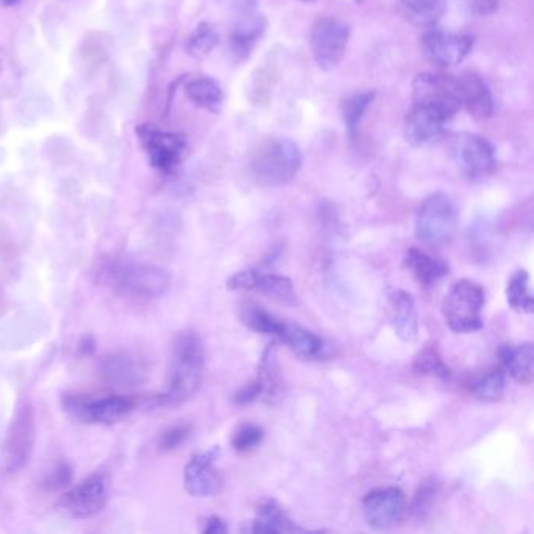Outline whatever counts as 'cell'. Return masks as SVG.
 Here are the masks:
<instances>
[{
    "instance_id": "19",
    "label": "cell",
    "mask_w": 534,
    "mask_h": 534,
    "mask_svg": "<svg viewBox=\"0 0 534 534\" xmlns=\"http://www.w3.org/2000/svg\"><path fill=\"white\" fill-rule=\"evenodd\" d=\"M146 373V365L132 354H112L101 362V376L112 386H138L145 381Z\"/></svg>"
},
{
    "instance_id": "13",
    "label": "cell",
    "mask_w": 534,
    "mask_h": 534,
    "mask_svg": "<svg viewBox=\"0 0 534 534\" xmlns=\"http://www.w3.org/2000/svg\"><path fill=\"white\" fill-rule=\"evenodd\" d=\"M405 513L406 497L398 488L373 489L362 500L365 522L375 530L395 527Z\"/></svg>"
},
{
    "instance_id": "5",
    "label": "cell",
    "mask_w": 534,
    "mask_h": 534,
    "mask_svg": "<svg viewBox=\"0 0 534 534\" xmlns=\"http://www.w3.org/2000/svg\"><path fill=\"white\" fill-rule=\"evenodd\" d=\"M63 409L87 425H115L137 408V398L129 395H63Z\"/></svg>"
},
{
    "instance_id": "42",
    "label": "cell",
    "mask_w": 534,
    "mask_h": 534,
    "mask_svg": "<svg viewBox=\"0 0 534 534\" xmlns=\"http://www.w3.org/2000/svg\"><path fill=\"white\" fill-rule=\"evenodd\" d=\"M5 4H16L18 0H4Z\"/></svg>"
},
{
    "instance_id": "14",
    "label": "cell",
    "mask_w": 534,
    "mask_h": 534,
    "mask_svg": "<svg viewBox=\"0 0 534 534\" xmlns=\"http://www.w3.org/2000/svg\"><path fill=\"white\" fill-rule=\"evenodd\" d=\"M423 49L431 62L442 68H453L472 52L473 38L458 33L430 32L423 38Z\"/></svg>"
},
{
    "instance_id": "16",
    "label": "cell",
    "mask_w": 534,
    "mask_h": 534,
    "mask_svg": "<svg viewBox=\"0 0 534 534\" xmlns=\"http://www.w3.org/2000/svg\"><path fill=\"white\" fill-rule=\"evenodd\" d=\"M217 458L218 450L215 448L210 452L198 453L190 459L184 470V486L188 494L198 498L213 497L218 494L221 478L215 469Z\"/></svg>"
},
{
    "instance_id": "11",
    "label": "cell",
    "mask_w": 534,
    "mask_h": 534,
    "mask_svg": "<svg viewBox=\"0 0 534 534\" xmlns=\"http://www.w3.org/2000/svg\"><path fill=\"white\" fill-rule=\"evenodd\" d=\"M414 104L426 105L444 113L448 120L461 109L459 83L447 74H419L414 80Z\"/></svg>"
},
{
    "instance_id": "3",
    "label": "cell",
    "mask_w": 534,
    "mask_h": 534,
    "mask_svg": "<svg viewBox=\"0 0 534 534\" xmlns=\"http://www.w3.org/2000/svg\"><path fill=\"white\" fill-rule=\"evenodd\" d=\"M303 156L290 140H271L254 152L249 162V176L264 187L289 184L300 173Z\"/></svg>"
},
{
    "instance_id": "7",
    "label": "cell",
    "mask_w": 534,
    "mask_h": 534,
    "mask_svg": "<svg viewBox=\"0 0 534 534\" xmlns=\"http://www.w3.org/2000/svg\"><path fill=\"white\" fill-rule=\"evenodd\" d=\"M109 497V477L102 472L93 473L69 488L58 500V508L71 519H90L101 513Z\"/></svg>"
},
{
    "instance_id": "35",
    "label": "cell",
    "mask_w": 534,
    "mask_h": 534,
    "mask_svg": "<svg viewBox=\"0 0 534 534\" xmlns=\"http://www.w3.org/2000/svg\"><path fill=\"white\" fill-rule=\"evenodd\" d=\"M264 428L256 423H243L232 436V448L240 455L251 453L264 441Z\"/></svg>"
},
{
    "instance_id": "31",
    "label": "cell",
    "mask_w": 534,
    "mask_h": 534,
    "mask_svg": "<svg viewBox=\"0 0 534 534\" xmlns=\"http://www.w3.org/2000/svg\"><path fill=\"white\" fill-rule=\"evenodd\" d=\"M441 491V484L437 483L434 478L423 481L417 491H415L414 498L411 503V516L417 522H423L426 517L430 516L433 511V506L436 505L437 497Z\"/></svg>"
},
{
    "instance_id": "9",
    "label": "cell",
    "mask_w": 534,
    "mask_h": 534,
    "mask_svg": "<svg viewBox=\"0 0 534 534\" xmlns=\"http://www.w3.org/2000/svg\"><path fill=\"white\" fill-rule=\"evenodd\" d=\"M37 441L35 412L29 403L16 409L15 417L8 426L4 441V467L7 472L16 473L30 461Z\"/></svg>"
},
{
    "instance_id": "38",
    "label": "cell",
    "mask_w": 534,
    "mask_h": 534,
    "mask_svg": "<svg viewBox=\"0 0 534 534\" xmlns=\"http://www.w3.org/2000/svg\"><path fill=\"white\" fill-rule=\"evenodd\" d=\"M264 395V384H262V381L256 376V379L249 381L248 384L240 387V389L235 392L234 398H232V403H234L235 406H240V408H242V406L253 405L254 401L259 400V398H264Z\"/></svg>"
},
{
    "instance_id": "17",
    "label": "cell",
    "mask_w": 534,
    "mask_h": 534,
    "mask_svg": "<svg viewBox=\"0 0 534 534\" xmlns=\"http://www.w3.org/2000/svg\"><path fill=\"white\" fill-rule=\"evenodd\" d=\"M448 118L439 110L414 104L406 120V138L412 146H422L439 137Z\"/></svg>"
},
{
    "instance_id": "6",
    "label": "cell",
    "mask_w": 534,
    "mask_h": 534,
    "mask_svg": "<svg viewBox=\"0 0 534 534\" xmlns=\"http://www.w3.org/2000/svg\"><path fill=\"white\" fill-rule=\"evenodd\" d=\"M458 228V210L450 196L434 193L423 201L415 217V235L426 245L452 242Z\"/></svg>"
},
{
    "instance_id": "25",
    "label": "cell",
    "mask_w": 534,
    "mask_h": 534,
    "mask_svg": "<svg viewBox=\"0 0 534 534\" xmlns=\"http://www.w3.org/2000/svg\"><path fill=\"white\" fill-rule=\"evenodd\" d=\"M265 30V19L262 15H257L254 8L240 11V18L237 19L234 32H232L231 43L235 54L240 57H248L256 41L262 37Z\"/></svg>"
},
{
    "instance_id": "33",
    "label": "cell",
    "mask_w": 534,
    "mask_h": 534,
    "mask_svg": "<svg viewBox=\"0 0 534 534\" xmlns=\"http://www.w3.org/2000/svg\"><path fill=\"white\" fill-rule=\"evenodd\" d=\"M218 43H220V37H218L217 30L207 22H203L188 37L187 52L193 58H204L218 46Z\"/></svg>"
},
{
    "instance_id": "32",
    "label": "cell",
    "mask_w": 534,
    "mask_h": 534,
    "mask_svg": "<svg viewBox=\"0 0 534 534\" xmlns=\"http://www.w3.org/2000/svg\"><path fill=\"white\" fill-rule=\"evenodd\" d=\"M257 378L264 384V398H267L268 401L273 400L278 395L279 387H281V375H279L278 356H276L275 347L270 345L265 350L262 361H260Z\"/></svg>"
},
{
    "instance_id": "8",
    "label": "cell",
    "mask_w": 534,
    "mask_h": 534,
    "mask_svg": "<svg viewBox=\"0 0 534 534\" xmlns=\"http://www.w3.org/2000/svg\"><path fill=\"white\" fill-rule=\"evenodd\" d=\"M137 137L149 163L160 173L173 174L184 162L187 151L184 135L163 132L156 126L143 124L137 127Z\"/></svg>"
},
{
    "instance_id": "23",
    "label": "cell",
    "mask_w": 534,
    "mask_h": 534,
    "mask_svg": "<svg viewBox=\"0 0 534 534\" xmlns=\"http://www.w3.org/2000/svg\"><path fill=\"white\" fill-rule=\"evenodd\" d=\"M405 267L411 271L420 286L430 287L448 276L450 267L444 260L430 256L419 248H409L405 254Z\"/></svg>"
},
{
    "instance_id": "37",
    "label": "cell",
    "mask_w": 534,
    "mask_h": 534,
    "mask_svg": "<svg viewBox=\"0 0 534 534\" xmlns=\"http://www.w3.org/2000/svg\"><path fill=\"white\" fill-rule=\"evenodd\" d=\"M190 436H192V426L174 425L160 434L157 447L162 453L174 452L177 448H181Z\"/></svg>"
},
{
    "instance_id": "28",
    "label": "cell",
    "mask_w": 534,
    "mask_h": 534,
    "mask_svg": "<svg viewBox=\"0 0 534 534\" xmlns=\"http://www.w3.org/2000/svg\"><path fill=\"white\" fill-rule=\"evenodd\" d=\"M506 301L511 309L520 314L533 312V292L530 287V275L525 270H517L506 286Z\"/></svg>"
},
{
    "instance_id": "1",
    "label": "cell",
    "mask_w": 534,
    "mask_h": 534,
    "mask_svg": "<svg viewBox=\"0 0 534 534\" xmlns=\"http://www.w3.org/2000/svg\"><path fill=\"white\" fill-rule=\"evenodd\" d=\"M102 286L132 300H152L170 287V275L157 265L124 256L104 257L96 267Z\"/></svg>"
},
{
    "instance_id": "10",
    "label": "cell",
    "mask_w": 534,
    "mask_h": 534,
    "mask_svg": "<svg viewBox=\"0 0 534 534\" xmlns=\"http://www.w3.org/2000/svg\"><path fill=\"white\" fill-rule=\"evenodd\" d=\"M348 40V24L336 18L318 19L311 32V51L317 65L325 71L337 68L347 52Z\"/></svg>"
},
{
    "instance_id": "26",
    "label": "cell",
    "mask_w": 534,
    "mask_h": 534,
    "mask_svg": "<svg viewBox=\"0 0 534 534\" xmlns=\"http://www.w3.org/2000/svg\"><path fill=\"white\" fill-rule=\"evenodd\" d=\"M188 99L207 112H220L224 101L223 88L217 80L210 77H196L185 85Z\"/></svg>"
},
{
    "instance_id": "4",
    "label": "cell",
    "mask_w": 534,
    "mask_h": 534,
    "mask_svg": "<svg viewBox=\"0 0 534 534\" xmlns=\"http://www.w3.org/2000/svg\"><path fill=\"white\" fill-rule=\"evenodd\" d=\"M486 293L478 282L459 279L450 287L442 301L445 325L455 334H472L484 326Z\"/></svg>"
},
{
    "instance_id": "22",
    "label": "cell",
    "mask_w": 534,
    "mask_h": 534,
    "mask_svg": "<svg viewBox=\"0 0 534 534\" xmlns=\"http://www.w3.org/2000/svg\"><path fill=\"white\" fill-rule=\"evenodd\" d=\"M498 358L505 372L513 376L517 383L530 386L533 383V343L520 345H502L498 350Z\"/></svg>"
},
{
    "instance_id": "20",
    "label": "cell",
    "mask_w": 534,
    "mask_h": 534,
    "mask_svg": "<svg viewBox=\"0 0 534 534\" xmlns=\"http://www.w3.org/2000/svg\"><path fill=\"white\" fill-rule=\"evenodd\" d=\"M458 83L461 105L466 107L470 116L477 121L489 120L494 113V98L488 83L475 74L459 77Z\"/></svg>"
},
{
    "instance_id": "18",
    "label": "cell",
    "mask_w": 534,
    "mask_h": 534,
    "mask_svg": "<svg viewBox=\"0 0 534 534\" xmlns=\"http://www.w3.org/2000/svg\"><path fill=\"white\" fill-rule=\"evenodd\" d=\"M389 303L392 307V326L398 339L414 342L419 337V311L414 296L403 289L390 290Z\"/></svg>"
},
{
    "instance_id": "29",
    "label": "cell",
    "mask_w": 534,
    "mask_h": 534,
    "mask_svg": "<svg viewBox=\"0 0 534 534\" xmlns=\"http://www.w3.org/2000/svg\"><path fill=\"white\" fill-rule=\"evenodd\" d=\"M412 370L419 375L434 376L442 381L452 378V369L445 364L436 343H428L415 354Z\"/></svg>"
},
{
    "instance_id": "15",
    "label": "cell",
    "mask_w": 534,
    "mask_h": 534,
    "mask_svg": "<svg viewBox=\"0 0 534 534\" xmlns=\"http://www.w3.org/2000/svg\"><path fill=\"white\" fill-rule=\"evenodd\" d=\"M458 159L462 171L472 181H483L497 166L494 146L478 135H467L459 141Z\"/></svg>"
},
{
    "instance_id": "34",
    "label": "cell",
    "mask_w": 534,
    "mask_h": 534,
    "mask_svg": "<svg viewBox=\"0 0 534 534\" xmlns=\"http://www.w3.org/2000/svg\"><path fill=\"white\" fill-rule=\"evenodd\" d=\"M373 98H375V93H361L354 94L350 99L343 102V121H345V126H347L351 137H354V134H356L362 116H364V113L369 109L370 104L373 102Z\"/></svg>"
},
{
    "instance_id": "27",
    "label": "cell",
    "mask_w": 534,
    "mask_h": 534,
    "mask_svg": "<svg viewBox=\"0 0 534 534\" xmlns=\"http://www.w3.org/2000/svg\"><path fill=\"white\" fill-rule=\"evenodd\" d=\"M240 318H242L243 325L248 326L251 331L273 336L276 339L281 336L282 329L286 325V320H281L275 314L268 312L265 307L249 303V301L240 307Z\"/></svg>"
},
{
    "instance_id": "30",
    "label": "cell",
    "mask_w": 534,
    "mask_h": 534,
    "mask_svg": "<svg viewBox=\"0 0 534 534\" xmlns=\"http://www.w3.org/2000/svg\"><path fill=\"white\" fill-rule=\"evenodd\" d=\"M506 387V372L503 367L489 370L480 378L473 381L470 386V392L473 397L486 403H494V401L502 400L505 395Z\"/></svg>"
},
{
    "instance_id": "12",
    "label": "cell",
    "mask_w": 534,
    "mask_h": 534,
    "mask_svg": "<svg viewBox=\"0 0 534 534\" xmlns=\"http://www.w3.org/2000/svg\"><path fill=\"white\" fill-rule=\"evenodd\" d=\"M228 289L257 292L286 306H295L298 303L292 279L273 273H262L254 268L239 271L237 275L231 276L228 279Z\"/></svg>"
},
{
    "instance_id": "40",
    "label": "cell",
    "mask_w": 534,
    "mask_h": 534,
    "mask_svg": "<svg viewBox=\"0 0 534 534\" xmlns=\"http://www.w3.org/2000/svg\"><path fill=\"white\" fill-rule=\"evenodd\" d=\"M229 528L220 517L212 516L204 522L203 533L206 534H226Z\"/></svg>"
},
{
    "instance_id": "36",
    "label": "cell",
    "mask_w": 534,
    "mask_h": 534,
    "mask_svg": "<svg viewBox=\"0 0 534 534\" xmlns=\"http://www.w3.org/2000/svg\"><path fill=\"white\" fill-rule=\"evenodd\" d=\"M71 481H73V470L69 467L68 462L60 461L44 475L41 489L44 492L63 491V489L68 488Z\"/></svg>"
},
{
    "instance_id": "21",
    "label": "cell",
    "mask_w": 534,
    "mask_h": 534,
    "mask_svg": "<svg viewBox=\"0 0 534 534\" xmlns=\"http://www.w3.org/2000/svg\"><path fill=\"white\" fill-rule=\"evenodd\" d=\"M278 339L296 356L306 361H322L328 358L329 347L325 340L304 326L286 322Z\"/></svg>"
},
{
    "instance_id": "24",
    "label": "cell",
    "mask_w": 534,
    "mask_h": 534,
    "mask_svg": "<svg viewBox=\"0 0 534 534\" xmlns=\"http://www.w3.org/2000/svg\"><path fill=\"white\" fill-rule=\"evenodd\" d=\"M251 533H295L304 531L287 516L286 511L275 502L273 498H267L257 506L256 517L248 528Z\"/></svg>"
},
{
    "instance_id": "41",
    "label": "cell",
    "mask_w": 534,
    "mask_h": 534,
    "mask_svg": "<svg viewBox=\"0 0 534 534\" xmlns=\"http://www.w3.org/2000/svg\"><path fill=\"white\" fill-rule=\"evenodd\" d=\"M472 10L480 15H488L497 8L498 0H466Z\"/></svg>"
},
{
    "instance_id": "2",
    "label": "cell",
    "mask_w": 534,
    "mask_h": 534,
    "mask_svg": "<svg viewBox=\"0 0 534 534\" xmlns=\"http://www.w3.org/2000/svg\"><path fill=\"white\" fill-rule=\"evenodd\" d=\"M206 351L195 332H185L177 337L171 351L168 386L159 395L163 406H179L198 392L204 378Z\"/></svg>"
},
{
    "instance_id": "39",
    "label": "cell",
    "mask_w": 534,
    "mask_h": 534,
    "mask_svg": "<svg viewBox=\"0 0 534 534\" xmlns=\"http://www.w3.org/2000/svg\"><path fill=\"white\" fill-rule=\"evenodd\" d=\"M406 10L417 16H430L437 10L441 0H401Z\"/></svg>"
}]
</instances>
